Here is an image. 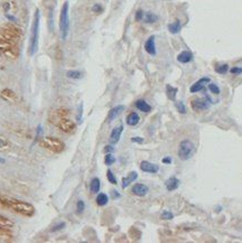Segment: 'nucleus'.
Here are the masks:
<instances>
[{"label": "nucleus", "mask_w": 242, "mask_h": 243, "mask_svg": "<svg viewBox=\"0 0 242 243\" xmlns=\"http://www.w3.org/2000/svg\"><path fill=\"white\" fill-rule=\"evenodd\" d=\"M5 206L13 210L15 212L19 213L24 216H33L35 214V208L32 204L25 203L21 200H16L13 198H7L5 200Z\"/></svg>", "instance_id": "obj_1"}, {"label": "nucleus", "mask_w": 242, "mask_h": 243, "mask_svg": "<svg viewBox=\"0 0 242 243\" xmlns=\"http://www.w3.org/2000/svg\"><path fill=\"white\" fill-rule=\"evenodd\" d=\"M39 10L37 9L35 11V16H34V21L32 25V33H30V39H29V46H28V52L29 55H34L37 48H38V34H39Z\"/></svg>", "instance_id": "obj_2"}, {"label": "nucleus", "mask_w": 242, "mask_h": 243, "mask_svg": "<svg viewBox=\"0 0 242 243\" xmlns=\"http://www.w3.org/2000/svg\"><path fill=\"white\" fill-rule=\"evenodd\" d=\"M69 8H70L69 1H65L61 9V15H59V30H61V36L63 39H66L69 35V30H70Z\"/></svg>", "instance_id": "obj_3"}, {"label": "nucleus", "mask_w": 242, "mask_h": 243, "mask_svg": "<svg viewBox=\"0 0 242 243\" xmlns=\"http://www.w3.org/2000/svg\"><path fill=\"white\" fill-rule=\"evenodd\" d=\"M39 146L43 147L45 149H48L53 151V152H62L64 150V143L63 141H61L57 138H52V137H44L42 139H39Z\"/></svg>", "instance_id": "obj_4"}, {"label": "nucleus", "mask_w": 242, "mask_h": 243, "mask_svg": "<svg viewBox=\"0 0 242 243\" xmlns=\"http://www.w3.org/2000/svg\"><path fill=\"white\" fill-rule=\"evenodd\" d=\"M0 52L11 60H15L18 56V48L15 43L7 40L5 38H0Z\"/></svg>", "instance_id": "obj_5"}, {"label": "nucleus", "mask_w": 242, "mask_h": 243, "mask_svg": "<svg viewBox=\"0 0 242 243\" xmlns=\"http://www.w3.org/2000/svg\"><path fill=\"white\" fill-rule=\"evenodd\" d=\"M194 151H195V146L191 140L185 139L180 141L178 148V157L182 160H187L188 158H191Z\"/></svg>", "instance_id": "obj_6"}, {"label": "nucleus", "mask_w": 242, "mask_h": 243, "mask_svg": "<svg viewBox=\"0 0 242 243\" xmlns=\"http://www.w3.org/2000/svg\"><path fill=\"white\" fill-rule=\"evenodd\" d=\"M0 34L2 35V38H5L7 40H10L13 43H15L16 40H18L20 37V30L11 25H7L1 27L0 28Z\"/></svg>", "instance_id": "obj_7"}, {"label": "nucleus", "mask_w": 242, "mask_h": 243, "mask_svg": "<svg viewBox=\"0 0 242 243\" xmlns=\"http://www.w3.org/2000/svg\"><path fill=\"white\" fill-rule=\"evenodd\" d=\"M211 101L206 98L203 99H194L191 101V106L192 109L195 111V112H200V111H203L205 109H207L210 106Z\"/></svg>", "instance_id": "obj_8"}, {"label": "nucleus", "mask_w": 242, "mask_h": 243, "mask_svg": "<svg viewBox=\"0 0 242 243\" xmlns=\"http://www.w3.org/2000/svg\"><path fill=\"white\" fill-rule=\"evenodd\" d=\"M56 125H57L58 128L63 131V132H66V133H72L73 131L75 130V128H76L75 123H74L72 120H69V119H66V118L61 119Z\"/></svg>", "instance_id": "obj_9"}, {"label": "nucleus", "mask_w": 242, "mask_h": 243, "mask_svg": "<svg viewBox=\"0 0 242 243\" xmlns=\"http://www.w3.org/2000/svg\"><path fill=\"white\" fill-rule=\"evenodd\" d=\"M207 83H210V79H209V77H202V79H200L197 82H195V83L192 85L191 89H190V91H191L192 93H197V92H200V91L203 90Z\"/></svg>", "instance_id": "obj_10"}, {"label": "nucleus", "mask_w": 242, "mask_h": 243, "mask_svg": "<svg viewBox=\"0 0 242 243\" xmlns=\"http://www.w3.org/2000/svg\"><path fill=\"white\" fill-rule=\"evenodd\" d=\"M140 169L145 173H150V174H156L158 173L159 170V166L155 165V164H151V162H147V160H144V162H140Z\"/></svg>", "instance_id": "obj_11"}, {"label": "nucleus", "mask_w": 242, "mask_h": 243, "mask_svg": "<svg viewBox=\"0 0 242 243\" xmlns=\"http://www.w3.org/2000/svg\"><path fill=\"white\" fill-rule=\"evenodd\" d=\"M0 96L2 100L7 101V102L15 103L17 101V94L15 93L13 90H9V89H4L0 93Z\"/></svg>", "instance_id": "obj_12"}, {"label": "nucleus", "mask_w": 242, "mask_h": 243, "mask_svg": "<svg viewBox=\"0 0 242 243\" xmlns=\"http://www.w3.org/2000/svg\"><path fill=\"white\" fill-rule=\"evenodd\" d=\"M123 110H125L123 106H117L115 108H112L108 113V118H107L108 122H112L118 115H120L121 112H123Z\"/></svg>", "instance_id": "obj_13"}, {"label": "nucleus", "mask_w": 242, "mask_h": 243, "mask_svg": "<svg viewBox=\"0 0 242 243\" xmlns=\"http://www.w3.org/2000/svg\"><path fill=\"white\" fill-rule=\"evenodd\" d=\"M51 115H53L54 118H50V121H51L52 123L57 125L58 121H59L61 119L65 118V117L67 115V111H66L65 109H58V110H56V111H54V112L52 113Z\"/></svg>", "instance_id": "obj_14"}, {"label": "nucleus", "mask_w": 242, "mask_h": 243, "mask_svg": "<svg viewBox=\"0 0 242 243\" xmlns=\"http://www.w3.org/2000/svg\"><path fill=\"white\" fill-rule=\"evenodd\" d=\"M145 50L150 55H156V45H155V36H150L145 43Z\"/></svg>", "instance_id": "obj_15"}, {"label": "nucleus", "mask_w": 242, "mask_h": 243, "mask_svg": "<svg viewBox=\"0 0 242 243\" xmlns=\"http://www.w3.org/2000/svg\"><path fill=\"white\" fill-rule=\"evenodd\" d=\"M148 187L144 184H136L132 188H131V193L137 195V196H145L148 193Z\"/></svg>", "instance_id": "obj_16"}, {"label": "nucleus", "mask_w": 242, "mask_h": 243, "mask_svg": "<svg viewBox=\"0 0 242 243\" xmlns=\"http://www.w3.org/2000/svg\"><path fill=\"white\" fill-rule=\"evenodd\" d=\"M122 131H123V125H120L119 127H117V128H115L112 130L111 135H110V141H111V143H117L120 140Z\"/></svg>", "instance_id": "obj_17"}, {"label": "nucleus", "mask_w": 242, "mask_h": 243, "mask_svg": "<svg viewBox=\"0 0 242 243\" xmlns=\"http://www.w3.org/2000/svg\"><path fill=\"white\" fill-rule=\"evenodd\" d=\"M193 60V54L188 50H183L180 52L178 55H177V61L183 64H186V63L191 62Z\"/></svg>", "instance_id": "obj_18"}, {"label": "nucleus", "mask_w": 242, "mask_h": 243, "mask_svg": "<svg viewBox=\"0 0 242 243\" xmlns=\"http://www.w3.org/2000/svg\"><path fill=\"white\" fill-rule=\"evenodd\" d=\"M165 185H166L167 191L172 192V191H175V189H177V188H178L179 181L176 178V177H171V178H168V179L166 181Z\"/></svg>", "instance_id": "obj_19"}, {"label": "nucleus", "mask_w": 242, "mask_h": 243, "mask_svg": "<svg viewBox=\"0 0 242 243\" xmlns=\"http://www.w3.org/2000/svg\"><path fill=\"white\" fill-rule=\"evenodd\" d=\"M137 178H138V174H137L136 171L129 173V175H128L127 177L122 178V188H126L127 186H129V185H130L132 181H136Z\"/></svg>", "instance_id": "obj_20"}, {"label": "nucleus", "mask_w": 242, "mask_h": 243, "mask_svg": "<svg viewBox=\"0 0 242 243\" xmlns=\"http://www.w3.org/2000/svg\"><path fill=\"white\" fill-rule=\"evenodd\" d=\"M136 106H137L140 111L146 112V113L150 112V110H151V106H149L145 100H138L137 102H136Z\"/></svg>", "instance_id": "obj_21"}, {"label": "nucleus", "mask_w": 242, "mask_h": 243, "mask_svg": "<svg viewBox=\"0 0 242 243\" xmlns=\"http://www.w3.org/2000/svg\"><path fill=\"white\" fill-rule=\"evenodd\" d=\"M142 20L147 23V24H153V23H156L158 20V16L155 15L153 13H144V17H142Z\"/></svg>", "instance_id": "obj_22"}, {"label": "nucleus", "mask_w": 242, "mask_h": 243, "mask_svg": "<svg viewBox=\"0 0 242 243\" xmlns=\"http://www.w3.org/2000/svg\"><path fill=\"white\" fill-rule=\"evenodd\" d=\"M100 187H101L100 179H99V178H96V177H94V178L91 181V183H90V189H91V192H92V193H94V194L99 193Z\"/></svg>", "instance_id": "obj_23"}, {"label": "nucleus", "mask_w": 242, "mask_h": 243, "mask_svg": "<svg viewBox=\"0 0 242 243\" xmlns=\"http://www.w3.org/2000/svg\"><path fill=\"white\" fill-rule=\"evenodd\" d=\"M139 120H140V118H139L138 113L132 112L127 117V123L129 125H136L139 122Z\"/></svg>", "instance_id": "obj_24"}, {"label": "nucleus", "mask_w": 242, "mask_h": 243, "mask_svg": "<svg viewBox=\"0 0 242 243\" xmlns=\"http://www.w3.org/2000/svg\"><path fill=\"white\" fill-rule=\"evenodd\" d=\"M13 226V223L10 221V220H8V218L5 217V216L0 215V227L9 230V229H11Z\"/></svg>", "instance_id": "obj_25"}, {"label": "nucleus", "mask_w": 242, "mask_h": 243, "mask_svg": "<svg viewBox=\"0 0 242 243\" xmlns=\"http://www.w3.org/2000/svg\"><path fill=\"white\" fill-rule=\"evenodd\" d=\"M180 28H182V25H180L179 20H176V21H174V23L168 25V30L171 31L172 34H178Z\"/></svg>", "instance_id": "obj_26"}, {"label": "nucleus", "mask_w": 242, "mask_h": 243, "mask_svg": "<svg viewBox=\"0 0 242 243\" xmlns=\"http://www.w3.org/2000/svg\"><path fill=\"white\" fill-rule=\"evenodd\" d=\"M166 93L168 95V98L172 101H175L176 99V94H177V89L176 87H173L171 85H167L166 86Z\"/></svg>", "instance_id": "obj_27"}, {"label": "nucleus", "mask_w": 242, "mask_h": 243, "mask_svg": "<svg viewBox=\"0 0 242 243\" xmlns=\"http://www.w3.org/2000/svg\"><path fill=\"white\" fill-rule=\"evenodd\" d=\"M109 200V197L107 194L104 193H101L98 195V197H96V204L99 206H104L107 203H108Z\"/></svg>", "instance_id": "obj_28"}, {"label": "nucleus", "mask_w": 242, "mask_h": 243, "mask_svg": "<svg viewBox=\"0 0 242 243\" xmlns=\"http://www.w3.org/2000/svg\"><path fill=\"white\" fill-rule=\"evenodd\" d=\"M9 147H10L9 141H8L4 136H0V150H1V151H5V150H7Z\"/></svg>", "instance_id": "obj_29"}, {"label": "nucleus", "mask_w": 242, "mask_h": 243, "mask_svg": "<svg viewBox=\"0 0 242 243\" xmlns=\"http://www.w3.org/2000/svg\"><path fill=\"white\" fill-rule=\"evenodd\" d=\"M66 76L69 79H73V80H77V79H81L82 77V73L80 71H69L66 73Z\"/></svg>", "instance_id": "obj_30"}, {"label": "nucleus", "mask_w": 242, "mask_h": 243, "mask_svg": "<svg viewBox=\"0 0 242 243\" xmlns=\"http://www.w3.org/2000/svg\"><path fill=\"white\" fill-rule=\"evenodd\" d=\"M228 69H229L228 64H223V65H220V66L215 67V71H217V73H220V74H225L228 72Z\"/></svg>", "instance_id": "obj_31"}, {"label": "nucleus", "mask_w": 242, "mask_h": 243, "mask_svg": "<svg viewBox=\"0 0 242 243\" xmlns=\"http://www.w3.org/2000/svg\"><path fill=\"white\" fill-rule=\"evenodd\" d=\"M104 162H105L108 166H110V165H112V164H115V157L113 156V155H111V154H108V155L105 156Z\"/></svg>", "instance_id": "obj_32"}, {"label": "nucleus", "mask_w": 242, "mask_h": 243, "mask_svg": "<svg viewBox=\"0 0 242 243\" xmlns=\"http://www.w3.org/2000/svg\"><path fill=\"white\" fill-rule=\"evenodd\" d=\"M107 177H108V181L111 183V184H113V185H115L117 184V178L115 177V175H113V173L109 169L108 171H107Z\"/></svg>", "instance_id": "obj_33"}, {"label": "nucleus", "mask_w": 242, "mask_h": 243, "mask_svg": "<svg viewBox=\"0 0 242 243\" xmlns=\"http://www.w3.org/2000/svg\"><path fill=\"white\" fill-rule=\"evenodd\" d=\"M160 217L163 218V220H165V221H169V220H172V218L174 217V215H173V213H171L169 211H164V212L161 213Z\"/></svg>", "instance_id": "obj_34"}, {"label": "nucleus", "mask_w": 242, "mask_h": 243, "mask_svg": "<svg viewBox=\"0 0 242 243\" xmlns=\"http://www.w3.org/2000/svg\"><path fill=\"white\" fill-rule=\"evenodd\" d=\"M209 90H210L213 94L220 93V89H219V86H217V84H214V83H210V84H209Z\"/></svg>", "instance_id": "obj_35"}, {"label": "nucleus", "mask_w": 242, "mask_h": 243, "mask_svg": "<svg viewBox=\"0 0 242 243\" xmlns=\"http://www.w3.org/2000/svg\"><path fill=\"white\" fill-rule=\"evenodd\" d=\"M176 108H177V110H178L179 113H182V114H185V113H186V108H185L183 102H177V103H176Z\"/></svg>", "instance_id": "obj_36"}, {"label": "nucleus", "mask_w": 242, "mask_h": 243, "mask_svg": "<svg viewBox=\"0 0 242 243\" xmlns=\"http://www.w3.org/2000/svg\"><path fill=\"white\" fill-rule=\"evenodd\" d=\"M84 208H85L84 202H83V200H79V202H77V205H76V212L82 213L83 211H84Z\"/></svg>", "instance_id": "obj_37"}, {"label": "nucleus", "mask_w": 242, "mask_h": 243, "mask_svg": "<svg viewBox=\"0 0 242 243\" xmlns=\"http://www.w3.org/2000/svg\"><path fill=\"white\" fill-rule=\"evenodd\" d=\"M230 72L232 74H241L242 73V67H239V66H236V67H232L230 69Z\"/></svg>", "instance_id": "obj_38"}, {"label": "nucleus", "mask_w": 242, "mask_h": 243, "mask_svg": "<svg viewBox=\"0 0 242 243\" xmlns=\"http://www.w3.org/2000/svg\"><path fill=\"white\" fill-rule=\"evenodd\" d=\"M92 10L94 11V13H102L103 11V8H102V6H100V5H94V6L92 7Z\"/></svg>", "instance_id": "obj_39"}, {"label": "nucleus", "mask_w": 242, "mask_h": 243, "mask_svg": "<svg viewBox=\"0 0 242 243\" xmlns=\"http://www.w3.org/2000/svg\"><path fill=\"white\" fill-rule=\"evenodd\" d=\"M142 17H144V11L139 9V10L137 11V13H136V20H138V21H139V20L142 19Z\"/></svg>", "instance_id": "obj_40"}, {"label": "nucleus", "mask_w": 242, "mask_h": 243, "mask_svg": "<svg viewBox=\"0 0 242 243\" xmlns=\"http://www.w3.org/2000/svg\"><path fill=\"white\" fill-rule=\"evenodd\" d=\"M64 226H65V223H59V224L53 226L52 231H53V232H55V231H58V230H61V229H63Z\"/></svg>", "instance_id": "obj_41"}, {"label": "nucleus", "mask_w": 242, "mask_h": 243, "mask_svg": "<svg viewBox=\"0 0 242 243\" xmlns=\"http://www.w3.org/2000/svg\"><path fill=\"white\" fill-rule=\"evenodd\" d=\"M131 141H132V142L142 143V142H144V138H141V137H132V138H131Z\"/></svg>", "instance_id": "obj_42"}, {"label": "nucleus", "mask_w": 242, "mask_h": 243, "mask_svg": "<svg viewBox=\"0 0 242 243\" xmlns=\"http://www.w3.org/2000/svg\"><path fill=\"white\" fill-rule=\"evenodd\" d=\"M163 162H164V164H171V162H172V158H171V157H165V158L163 159Z\"/></svg>", "instance_id": "obj_43"}, {"label": "nucleus", "mask_w": 242, "mask_h": 243, "mask_svg": "<svg viewBox=\"0 0 242 243\" xmlns=\"http://www.w3.org/2000/svg\"><path fill=\"white\" fill-rule=\"evenodd\" d=\"M113 150H115L113 146H107V147H105V151H107V152H112Z\"/></svg>", "instance_id": "obj_44"}, {"label": "nucleus", "mask_w": 242, "mask_h": 243, "mask_svg": "<svg viewBox=\"0 0 242 243\" xmlns=\"http://www.w3.org/2000/svg\"><path fill=\"white\" fill-rule=\"evenodd\" d=\"M5 200H6V197H4V196L0 195V205L5 206Z\"/></svg>", "instance_id": "obj_45"}, {"label": "nucleus", "mask_w": 242, "mask_h": 243, "mask_svg": "<svg viewBox=\"0 0 242 243\" xmlns=\"http://www.w3.org/2000/svg\"><path fill=\"white\" fill-rule=\"evenodd\" d=\"M111 193H112V195H113V197H120V194L118 193V192H117V191H112V192H111Z\"/></svg>", "instance_id": "obj_46"}, {"label": "nucleus", "mask_w": 242, "mask_h": 243, "mask_svg": "<svg viewBox=\"0 0 242 243\" xmlns=\"http://www.w3.org/2000/svg\"><path fill=\"white\" fill-rule=\"evenodd\" d=\"M4 8H5V10H8V8H9V4H5V5H4Z\"/></svg>", "instance_id": "obj_47"}, {"label": "nucleus", "mask_w": 242, "mask_h": 243, "mask_svg": "<svg viewBox=\"0 0 242 243\" xmlns=\"http://www.w3.org/2000/svg\"><path fill=\"white\" fill-rule=\"evenodd\" d=\"M0 162H1V164H5L6 160H5V159H2V158H0Z\"/></svg>", "instance_id": "obj_48"}]
</instances>
